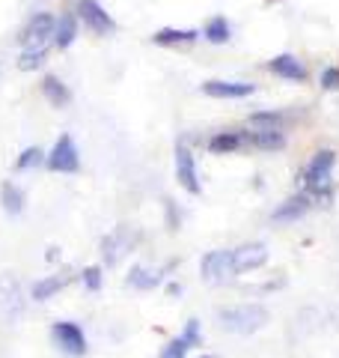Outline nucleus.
Returning a JSON list of instances; mask_svg holds the SVG:
<instances>
[{
  "label": "nucleus",
  "mask_w": 339,
  "mask_h": 358,
  "mask_svg": "<svg viewBox=\"0 0 339 358\" xmlns=\"http://www.w3.org/2000/svg\"><path fill=\"white\" fill-rule=\"evenodd\" d=\"M333 164H336V152L333 150L315 152V159L307 164V171H303V185H307L310 194H315V197H327V194H331Z\"/></svg>",
  "instance_id": "f257e3e1"
},
{
  "label": "nucleus",
  "mask_w": 339,
  "mask_h": 358,
  "mask_svg": "<svg viewBox=\"0 0 339 358\" xmlns=\"http://www.w3.org/2000/svg\"><path fill=\"white\" fill-rule=\"evenodd\" d=\"M223 329H229L235 334H250L259 331L268 322V310L262 305H239V308H226L220 310Z\"/></svg>",
  "instance_id": "f03ea898"
},
{
  "label": "nucleus",
  "mask_w": 339,
  "mask_h": 358,
  "mask_svg": "<svg viewBox=\"0 0 339 358\" xmlns=\"http://www.w3.org/2000/svg\"><path fill=\"white\" fill-rule=\"evenodd\" d=\"M45 164H48L54 173H77L81 171V155H77L72 134H60V141L54 143V150L45 155Z\"/></svg>",
  "instance_id": "7ed1b4c3"
},
{
  "label": "nucleus",
  "mask_w": 339,
  "mask_h": 358,
  "mask_svg": "<svg viewBox=\"0 0 339 358\" xmlns=\"http://www.w3.org/2000/svg\"><path fill=\"white\" fill-rule=\"evenodd\" d=\"M77 18L84 21V24L98 33V36H107V33H113V18L101 9V3H96V0H77Z\"/></svg>",
  "instance_id": "20e7f679"
},
{
  "label": "nucleus",
  "mask_w": 339,
  "mask_h": 358,
  "mask_svg": "<svg viewBox=\"0 0 339 358\" xmlns=\"http://www.w3.org/2000/svg\"><path fill=\"white\" fill-rule=\"evenodd\" d=\"M51 334H54V341L60 343V350L66 352V355H84L86 352V338H84V331L75 326V322H54V329H51Z\"/></svg>",
  "instance_id": "39448f33"
},
{
  "label": "nucleus",
  "mask_w": 339,
  "mask_h": 358,
  "mask_svg": "<svg viewBox=\"0 0 339 358\" xmlns=\"http://www.w3.org/2000/svg\"><path fill=\"white\" fill-rule=\"evenodd\" d=\"M176 179H179V182H182L185 192H190V194H199L197 162H194V155H190V150L185 147V143H179V147H176Z\"/></svg>",
  "instance_id": "423d86ee"
},
{
  "label": "nucleus",
  "mask_w": 339,
  "mask_h": 358,
  "mask_svg": "<svg viewBox=\"0 0 339 358\" xmlns=\"http://www.w3.org/2000/svg\"><path fill=\"white\" fill-rule=\"evenodd\" d=\"M199 268H202V278H206V281H223V278L235 275L232 251H209L206 257H202Z\"/></svg>",
  "instance_id": "0eeeda50"
},
{
  "label": "nucleus",
  "mask_w": 339,
  "mask_h": 358,
  "mask_svg": "<svg viewBox=\"0 0 339 358\" xmlns=\"http://www.w3.org/2000/svg\"><path fill=\"white\" fill-rule=\"evenodd\" d=\"M265 260H268V248L262 242H247V245H241V248L232 251L235 275H239V272H250V268H259Z\"/></svg>",
  "instance_id": "6e6552de"
},
{
  "label": "nucleus",
  "mask_w": 339,
  "mask_h": 358,
  "mask_svg": "<svg viewBox=\"0 0 339 358\" xmlns=\"http://www.w3.org/2000/svg\"><path fill=\"white\" fill-rule=\"evenodd\" d=\"M54 24H56V18L48 15V13L33 15V18H30V24L24 27V33H21V42H24L27 48L45 45V42H48V36H54Z\"/></svg>",
  "instance_id": "1a4fd4ad"
},
{
  "label": "nucleus",
  "mask_w": 339,
  "mask_h": 358,
  "mask_svg": "<svg viewBox=\"0 0 339 358\" xmlns=\"http://www.w3.org/2000/svg\"><path fill=\"white\" fill-rule=\"evenodd\" d=\"M202 93L211 99H244V96H253L256 87L244 81H206L202 84Z\"/></svg>",
  "instance_id": "9d476101"
},
{
  "label": "nucleus",
  "mask_w": 339,
  "mask_h": 358,
  "mask_svg": "<svg viewBox=\"0 0 339 358\" xmlns=\"http://www.w3.org/2000/svg\"><path fill=\"white\" fill-rule=\"evenodd\" d=\"M241 141L244 147H253V150H262V152H274V150H282L286 147V138H282V131H241Z\"/></svg>",
  "instance_id": "9b49d317"
},
{
  "label": "nucleus",
  "mask_w": 339,
  "mask_h": 358,
  "mask_svg": "<svg viewBox=\"0 0 339 358\" xmlns=\"http://www.w3.org/2000/svg\"><path fill=\"white\" fill-rule=\"evenodd\" d=\"M268 69L286 78V81H307V69H303V63L298 57H292V54H280V57H274L268 63Z\"/></svg>",
  "instance_id": "f8f14e48"
},
{
  "label": "nucleus",
  "mask_w": 339,
  "mask_h": 358,
  "mask_svg": "<svg viewBox=\"0 0 339 358\" xmlns=\"http://www.w3.org/2000/svg\"><path fill=\"white\" fill-rule=\"evenodd\" d=\"M307 209H310V197H307V194L289 197V200H282V203L274 209V215H271V221H277V224L298 221L301 215H307Z\"/></svg>",
  "instance_id": "ddd939ff"
},
{
  "label": "nucleus",
  "mask_w": 339,
  "mask_h": 358,
  "mask_svg": "<svg viewBox=\"0 0 339 358\" xmlns=\"http://www.w3.org/2000/svg\"><path fill=\"white\" fill-rule=\"evenodd\" d=\"M42 93H45V99H48L54 108H66V105L72 102L69 87H66L56 75H48V78H45V81H42Z\"/></svg>",
  "instance_id": "4468645a"
},
{
  "label": "nucleus",
  "mask_w": 339,
  "mask_h": 358,
  "mask_svg": "<svg viewBox=\"0 0 339 358\" xmlns=\"http://www.w3.org/2000/svg\"><path fill=\"white\" fill-rule=\"evenodd\" d=\"M241 147H244L241 131H218L209 141V152H214V155H229V152L241 150Z\"/></svg>",
  "instance_id": "2eb2a0df"
},
{
  "label": "nucleus",
  "mask_w": 339,
  "mask_h": 358,
  "mask_svg": "<svg viewBox=\"0 0 339 358\" xmlns=\"http://www.w3.org/2000/svg\"><path fill=\"white\" fill-rule=\"evenodd\" d=\"M77 39V21L75 15H60V21L54 24V45L56 48H69V45Z\"/></svg>",
  "instance_id": "dca6fc26"
},
{
  "label": "nucleus",
  "mask_w": 339,
  "mask_h": 358,
  "mask_svg": "<svg viewBox=\"0 0 339 358\" xmlns=\"http://www.w3.org/2000/svg\"><path fill=\"white\" fill-rule=\"evenodd\" d=\"M199 36L197 30H176V27H164V30H158L152 42L155 45H188V42H194Z\"/></svg>",
  "instance_id": "f3484780"
},
{
  "label": "nucleus",
  "mask_w": 339,
  "mask_h": 358,
  "mask_svg": "<svg viewBox=\"0 0 339 358\" xmlns=\"http://www.w3.org/2000/svg\"><path fill=\"white\" fill-rule=\"evenodd\" d=\"M202 36H206L211 45H223V42H229L232 27H229V21H226L223 15H214L206 24V30H202Z\"/></svg>",
  "instance_id": "a211bd4d"
},
{
  "label": "nucleus",
  "mask_w": 339,
  "mask_h": 358,
  "mask_svg": "<svg viewBox=\"0 0 339 358\" xmlns=\"http://www.w3.org/2000/svg\"><path fill=\"white\" fill-rule=\"evenodd\" d=\"M0 203H3V209L9 212V215H18V212L24 209V194H21L18 185L3 182L0 185Z\"/></svg>",
  "instance_id": "6ab92c4d"
},
{
  "label": "nucleus",
  "mask_w": 339,
  "mask_h": 358,
  "mask_svg": "<svg viewBox=\"0 0 339 358\" xmlns=\"http://www.w3.org/2000/svg\"><path fill=\"white\" fill-rule=\"evenodd\" d=\"M250 126L262 131H282V114L280 110H259V114H250Z\"/></svg>",
  "instance_id": "aec40b11"
},
{
  "label": "nucleus",
  "mask_w": 339,
  "mask_h": 358,
  "mask_svg": "<svg viewBox=\"0 0 339 358\" xmlns=\"http://www.w3.org/2000/svg\"><path fill=\"white\" fill-rule=\"evenodd\" d=\"M45 54H48V45H36V48H27V51L18 57V69H21V72L39 69V66L45 63Z\"/></svg>",
  "instance_id": "412c9836"
},
{
  "label": "nucleus",
  "mask_w": 339,
  "mask_h": 358,
  "mask_svg": "<svg viewBox=\"0 0 339 358\" xmlns=\"http://www.w3.org/2000/svg\"><path fill=\"white\" fill-rule=\"evenodd\" d=\"M158 281H161V275L149 272V268H143V266H134L128 275V284L137 289H152V287H158Z\"/></svg>",
  "instance_id": "4be33fe9"
},
{
  "label": "nucleus",
  "mask_w": 339,
  "mask_h": 358,
  "mask_svg": "<svg viewBox=\"0 0 339 358\" xmlns=\"http://www.w3.org/2000/svg\"><path fill=\"white\" fill-rule=\"evenodd\" d=\"M63 287H66V278H60V275L42 278V281H36V287H33V299H36V301H45V299H51L56 289H63Z\"/></svg>",
  "instance_id": "5701e85b"
},
{
  "label": "nucleus",
  "mask_w": 339,
  "mask_h": 358,
  "mask_svg": "<svg viewBox=\"0 0 339 358\" xmlns=\"http://www.w3.org/2000/svg\"><path fill=\"white\" fill-rule=\"evenodd\" d=\"M42 162H45V152H42L39 147H27L24 152L18 155L15 167H18V171H30V167H39Z\"/></svg>",
  "instance_id": "b1692460"
},
{
  "label": "nucleus",
  "mask_w": 339,
  "mask_h": 358,
  "mask_svg": "<svg viewBox=\"0 0 339 358\" xmlns=\"http://www.w3.org/2000/svg\"><path fill=\"white\" fill-rule=\"evenodd\" d=\"M188 350H190V346L185 343V338H176V341H170L164 346L161 358H188Z\"/></svg>",
  "instance_id": "393cba45"
},
{
  "label": "nucleus",
  "mask_w": 339,
  "mask_h": 358,
  "mask_svg": "<svg viewBox=\"0 0 339 358\" xmlns=\"http://www.w3.org/2000/svg\"><path fill=\"white\" fill-rule=\"evenodd\" d=\"M84 287H86V289H93V293L101 287V268H98V266L84 268Z\"/></svg>",
  "instance_id": "a878e982"
},
{
  "label": "nucleus",
  "mask_w": 339,
  "mask_h": 358,
  "mask_svg": "<svg viewBox=\"0 0 339 358\" xmlns=\"http://www.w3.org/2000/svg\"><path fill=\"white\" fill-rule=\"evenodd\" d=\"M182 338L188 346H199V320H188V329H185Z\"/></svg>",
  "instance_id": "bb28decb"
},
{
  "label": "nucleus",
  "mask_w": 339,
  "mask_h": 358,
  "mask_svg": "<svg viewBox=\"0 0 339 358\" xmlns=\"http://www.w3.org/2000/svg\"><path fill=\"white\" fill-rule=\"evenodd\" d=\"M322 87L324 90H339V69H324L322 72Z\"/></svg>",
  "instance_id": "cd10ccee"
},
{
  "label": "nucleus",
  "mask_w": 339,
  "mask_h": 358,
  "mask_svg": "<svg viewBox=\"0 0 339 358\" xmlns=\"http://www.w3.org/2000/svg\"><path fill=\"white\" fill-rule=\"evenodd\" d=\"M202 358H218V355H202Z\"/></svg>",
  "instance_id": "c85d7f7f"
},
{
  "label": "nucleus",
  "mask_w": 339,
  "mask_h": 358,
  "mask_svg": "<svg viewBox=\"0 0 339 358\" xmlns=\"http://www.w3.org/2000/svg\"><path fill=\"white\" fill-rule=\"evenodd\" d=\"M268 3H274V0H268Z\"/></svg>",
  "instance_id": "c756f323"
}]
</instances>
